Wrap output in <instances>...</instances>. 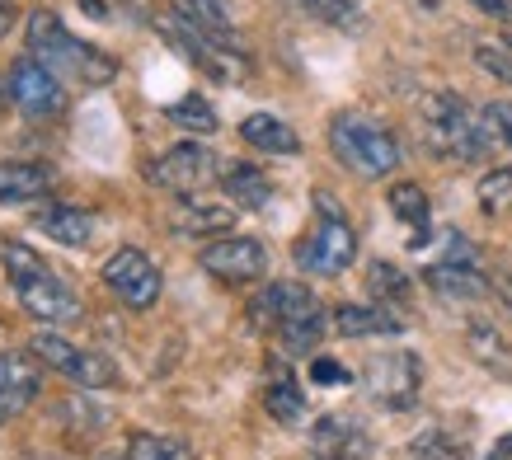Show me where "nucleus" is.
Masks as SVG:
<instances>
[{
  "label": "nucleus",
  "mask_w": 512,
  "mask_h": 460,
  "mask_svg": "<svg viewBox=\"0 0 512 460\" xmlns=\"http://www.w3.org/2000/svg\"><path fill=\"white\" fill-rule=\"evenodd\" d=\"M0 268L10 277V287H15L19 306L29 310L33 320H76L80 315V301L76 292L66 287L62 277L52 273L29 245H19V240H5L0 245Z\"/></svg>",
  "instance_id": "nucleus-3"
},
{
  "label": "nucleus",
  "mask_w": 512,
  "mask_h": 460,
  "mask_svg": "<svg viewBox=\"0 0 512 460\" xmlns=\"http://www.w3.org/2000/svg\"><path fill=\"white\" fill-rule=\"evenodd\" d=\"M334 329L343 338H376V334H400V320L390 315V306H339Z\"/></svg>",
  "instance_id": "nucleus-21"
},
{
  "label": "nucleus",
  "mask_w": 512,
  "mask_h": 460,
  "mask_svg": "<svg viewBox=\"0 0 512 460\" xmlns=\"http://www.w3.org/2000/svg\"><path fill=\"white\" fill-rule=\"evenodd\" d=\"M423 282H428L437 296H447V301H480V296H489V277H484L475 263H447L442 259L423 273Z\"/></svg>",
  "instance_id": "nucleus-16"
},
{
  "label": "nucleus",
  "mask_w": 512,
  "mask_h": 460,
  "mask_svg": "<svg viewBox=\"0 0 512 460\" xmlns=\"http://www.w3.org/2000/svg\"><path fill=\"white\" fill-rule=\"evenodd\" d=\"M104 282L127 310H151L160 301V268L141 249H118L104 259Z\"/></svg>",
  "instance_id": "nucleus-10"
},
{
  "label": "nucleus",
  "mask_w": 512,
  "mask_h": 460,
  "mask_svg": "<svg viewBox=\"0 0 512 460\" xmlns=\"http://www.w3.org/2000/svg\"><path fill=\"white\" fill-rule=\"evenodd\" d=\"M503 47H512V33H508V38H503Z\"/></svg>",
  "instance_id": "nucleus-39"
},
{
  "label": "nucleus",
  "mask_w": 512,
  "mask_h": 460,
  "mask_svg": "<svg viewBox=\"0 0 512 460\" xmlns=\"http://www.w3.org/2000/svg\"><path fill=\"white\" fill-rule=\"evenodd\" d=\"M367 292L376 296V306H409L414 287H409V277L395 263H372L367 268Z\"/></svg>",
  "instance_id": "nucleus-24"
},
{
  "label": "nucleus",
  "mask_w": 512,
  "mask_h": 460,
  "mask_svg": "<svg viewBox=\"0 0 512 460\" xmlns=\"http://www.w3.org/2000/svg\"><path fill=\"white\" fill-rule=\"evenodd\" d=\"M315 19H325L334 29H362V10H357V0H301Z\"/></svg>",
  "instance_id": "nucleus-28"
},
{
  "label": "nucleus",
  "mask_w": 512,
  "mask_h": 460,
  "mask_svg": "<svg viewBox=\"0 0 512 460\" xmlns=\"http://www.w3.org/2000/svg\"><path fill=\"white\" fill-rule=\"evenodd\" d=\"M484 118H489V127H494V141L512 146V104H508V99L489 104V108H484Z\"/></svg>",
  "instance_id": "nucleus-33"
},
{
  "label": "nucleus",
  "mask_w": 512,
  "mask_h": 460,
  "mask_svg": "<svg viewBox=\"0 0 512 460\" xmlns=\"http://www.w3.org/2000/svg\"><path fill=\"white\" fill-rule=\"evenodd\" d=\"M33 357H38L47 371H62L66 381L80 385V390H104V385L118 381V371H113L109 357L90 353V348H76V343H66L62 334H33Z\"/></svg>",
  "instance_id": "nucleus-7"
},
{
  "label": "nucleus",
  "mask_w": 512,
  "mask_h": 460,
  "mask_svg": "<svg viewBox=\"0 0 512 460\" xmlns=\"http://www.w3.org/2000/svg\"><path fill=\"white\" fill-rule=\"evenodd\" d=\"M311 376H315V385H348V381H353V371L339 367L334 357H315V362H311Z\"/></svg>",
  "instance_id": "nucleus-34"
},
{
  "label": "nucleus",
  "mask_w": 512,
  "mask_h": 460,
  "mask_svg": "<svg viewBox=\"0 0 512 460\" xmlns=\"http://www.w3.org/2000/svg\"><path fill=\"white\" fill-rule=\"evenodd\" d=\"M198 263L212 277L240 287V282H259V277L268 273V249L259 245V240H245V235H226V240H217V245L202 249Z\"/></svg>",
  "instance_id": "nucleus-13"
},
{
  "label": "nucleus",
  "mask_w": 512,
  "mask_h": 460,
  "mask_svg": "<svg viewBox=\"0 0 512 460\" xmlns=\"http://www.w3.org/2000/svg\"><path fill=\"white\" fill-rule=\"evenodd\" d=\"M329 146L343 165L362 174V179H381L400 165V146L381 123H372L367 113H339L329 123Z\"/></svg>",
  "instance_id": "nucleus-5"
},
{
  "label": "nucleus",
  "mask_w": 512,
  "mask_h": 460,
  "mask_svg": "<svg viewBox=\"0 0 512 460\" xmlns=\"http://www.w3.org/2000/svg\"><path fill=\"white\" fill-rule=\"evenodd\" d=\"M311 456L315 460H367L372 456V437L362 423L348 414H325L311 428Z\"/></svg>",
  "instance_id": "nucleus-14"
},
{
  "label": "nucleus",
  "mask_w": 512,
  "mask_h": 460,
  "mask_svg": "<svg viewBox=\"0 0 512 460\" xmlns=\"http://www.w3.org/2000/svg\"><path fill=\"white\" fill-rule=\"evenodd\" d=\"M484 15H494V19H512V0H475Z\"/></svg>",
  "instance_id": "nucleus-35"
},
{
  "label": "nucleus",
  "mask_w": 512,
  "mask_h": 460,
  "mask_svg": "<svg viewBox=\"0 0 512 460\" xmlns=\"http://www.w3.org/2000/svg\"><path fill=\"white\" fill-rule=\"evenodd\" d=\"M423 141H428V151L442 155V160L470 165V160L489 155L494 127L484 118V108H470L461 94H433V99L423 104Z\"/></svg>",
  "instance_id": "nucleus-2"
},
{
  "label": "nucleus",
  "mask_w": 512,
  "mask_h": 460,
  "mask_svg": "<svg viewBox=\"0 0 512 460\" xmlns=\"http://www.w3.org/2000/svg\"><path fill=\"white\" fill-rule=\"evenodd\" d=\"M470 348H475V353H480L484 362H489V367L498 371V376H512V353L494 338V329L475 324V329H470Z\"/></svg>",
  "instance_id": "nucleus-30"
},
{
  "label": "nucleus",
  "mask_w": 512,
  "mask_h": 460,
  "mask_svg": "<svg viewBox=\"0 0 512 460\" xmlns=\"http://www.w3.org/2000/svg\"><path fill=\"white\" fill-rule=\"evenodd\" d=\"M320 207H325V216H320L311 235L296 245V263L315 277H339L343 268L357 259V235H353V226L343 221V212H334L329 198H320Z\"/></svg>",
  "instance_id": "nucleus-6"
},
{
  "label": "nucleus",
  "mask_w": 512,
  "mask_h": 460,
  "mask_svg": "<svg viewBox=\"0 0 512 460\" xmlns=\"http://www.w3.org/2000/svg\"><path fill=\"white\" fill-rule=\"evenodd\" d=\"M386 198H390V212L400 216L404 226L428 230V193L419 184H390Z\"/></svg>",
  "instance_id": "nucleus-26"
},
{
  "label": "nucleus",
  "mask_w": 512,
  "mask_h": 460,
  "mask_svg": "<svg viewBox=\"0 0 512 460\" xmlns=\"http://www.w3.org/2000/svg\"><path fill=\"white\" fill-rule=\"evenodd\" d=\"M24 43H29V57H38L47 71L76 80L85 90H99V85H109L118 76V62L109 52H99L94 43H80L76 33H66V24L52 10H33L29 24H24Z\"/></svg>",
  "instance_id": "nucleus-1"
},
{
  "label": "nucleus",
  "mask_w": 512,
  "mask_h": 460,
  "mask_svg": "<svg viewBox=\"0 0 512 460\" xmlns=\"http://www.w3.org/2000/svg\"><path fill=\"white\" fill-rule=\"evenodd\" d=\"M52 188V174L33 160H0V202L15 207V202H33Z\"/></svg>",
  "instance_id": "nucleus-18"
},
{
  "label": "nucleus",
  "mask_w": 512,
  "mask_h": 460,
  "mask_svg": "<svg viewBox=\"0 0 512 460\" xmlns=\"http://www.w3.org/2000/svg\"><path fill=\"white\" fill-rule=\"evenodd\" d=\"M10 29H15V5H10V0H0V38H5Z\"/></svg>",
  "instance_id": "nucleus-36"
},
{
  "label": "nucleus",
  "mask_w": 512,
  "mask_h": 460,
  "mask_svg": "<svg viewBox=\"0 0 512 460\" xmlns=\"http://www.w3.org/2000/svg\"><path fill=\"white\" fill-rule=\"evenodd\" d=\"M212 174H217V155L198 146V141H184V146H174L156 160V165L146 169V179L165 193H198V188L212 184Z\"/></svg>",
  "instance_id": "nucleus-11"
},
{
  "label": "nucleus",
  "mask_w": 512,
  "mask_h": 460,
  "mask_svg": "<svg viewBox=\"0 0 512 460\" xmlns=\"http://www.w3.org/2000/svg\"><path fill=\"white\" fill-rule=\"evenodd\" d=\"M43 390V371L33 367L24 353H0V423L24 414Z\"/></svg>",
  "instance_id": "nucleus-15"
},
{
  "label": "nucleus",
  "mask_w": 512,
  "mask_h": 460,
  "mask_svg": "<svg viewBox=\"0 0 512 460\" xmlns=\"http://www.w3.org/2000/svg\"><path fill=\"white\" fill-rule=\"evenodd\" d=\"M5 80H10L15 108L24 118H33V123H47V118H62L66 113L62 80H57V71H47L38 57H19V62L5 71Z\"/></svg>",
  "instance_id": "nucleus-8"
},
{
  "label": "nucleus",
  "mask_w": 512,
  "mask_h": 460,
  "mask_svg": "<svg viewBox=\"0 0 512 460\" xmlns=\"http://www.w3.org/2000/svg\"><path fill=\"white\" fill-rule=\"evenodd\" d=\"M325 310L315 301L301 282H273L264 292L254 296V306H249V320L254 324H268V329H292V324H306V320H320Z\"/></svg>",
  "instance_id": "nucleus-12"
},
{
  "label": "nucleus",
  "mask_w": 512,
  "mask_h": 460,
  "mask_svg": "<svg viewBox=\"0 0 512 460\" xmlns=\"http://www.w3.org/2000/svg\"><path fill=\"white\" fill-rule=\"evenodd\" d=\"M123 460H188V451L170 437H151V432H137L127 442V456Z\"/></svg>",
  "instance_id": "nucleus-29"
},
{
  "label": "nucleus",
  "mask_w": 512,
  "mask_h": 460,
  "mask_svg": "<svg viewBox=\"0 0 512 460\" xmlns=\"http://www.w3.org/2000/svg\"><path fill=\"white\" fill-rule=\"evenodd\" d=\"M221 188H226V198H231L235 207H245V212H259V207H268V198H273L268 174L264 169H254V165H231Z\"/></svg>",
  "instance_id": "nucleus-22"
},
{
  "label": "nucleus",
  "mask_w": 512,
  "mask_h": 460,
  "mask_svg": "<svg viewBox=\"0 0 512 460\" xmlns=\"http://www.w3.org/2000/svg\"><path fill=\"white\" fill-rule=\"evenodd\" d=\"M156 29L165 33V43L184 52L188 62H198L207 76H217V80H245L249 62L240 57V47H235L231 33L207 29V24H198V19L184 15V10H165V15L156 19Z\"/></svg>",
  "instance_id": "nucleus-4"
},
{
  "label": "nucleus",
  "mask_w": 512,
  "mask_h": 460,
  "mask_svg": "<svg viewBox=\"0 0 512 460\" xmlns=\"http://www.w3.org/2000/svg\"><path fill=\"white\" fill-rule=\"evenodd\" d=\"M508 202H512V169H489L484 184H480V207L498 216Z\"/></svg>",
  "instance_id": "nucleus-31"
},
{
  "label": "nucleus",
  "mask_w": 512,
  "mask_h": 460,
  "mask_svg": "<svg viewBox=\"0 0 512 460\" xmlns=\"http://www.w3.org/2000/svg\"><path fill=\"white\" fill-rule=\"evenodd\" d=\"M165 118L179 127H188V132H198V137H207V132H217V113H212V104L207 99H198V94H188V99H179V104L165 108Z\"/></svg>",
  "instance_id": "nucleus-27"
},
{
  "label": "nucleus",
  "mask_w": 512,
  "mask_h": 460,
  "mask_svg": "<svg viewBox=\"0 0 512 460\" xmlns=\"http://www.w3.org/2000/svg\"><path fill=\"white\" fill-rule=\"evenodd\" d=\"M475 62H480L494 80L512 85V47H475Z\"/></svg>",
  "instance_id": "nucleus-32"
},
{
  "label": "nucleus",
  "mask_w": 512,
  "mask_h": 460,
  "mask_svg": "<svg viewBox=\"0 0 512 460\" xmlns=\"http://www.w3.org/2000/svg\"><path fill=\"white\" fill-rule=\"evenodd\" d=\"M240 137H245L249 146L268 151V155H296L301 151V137H296L282 118H273V113H254V118H245V123H240Z\"/></svg>",
  "instance_id": "nucleus-19"
},
{
  "label": "nucleus",
  "mask_w": 512,
  "mask_h": 460,
  "mask_svg": "<svg viewBox=\"0 0 512 460\" xmlns=\"http://www.w3.org/2000/svg\"><path fill=\"white\" fill-rule=\"evenodd\" d=\"M5 94H10V80L0 76V113H5Z\"/></svg>",
  "instance_id": "nucleus-37"
},
{
  "label": "nucleus",
  "mask_w": 512,
  "mask_h": 460,
  "mask_svg": "<svg viewBox=\"0 0 512 460\" xmlns=\"http://www.w3.org/2000/svg\"><path fill=\"white\" fill-rule=\"evenodd\" d=\"M235 226V212L231 207H217V202H179V212H174V230L179 235H226Z\"/></svg>",
  "instance_id": "nucleus-20"
},
{
  "label": "nucleus",
  "mask_w": 512,
  "mask_h": 460,
  "mask_svg": "<svg viewBox=\"0 0 512 460\" xmlns=\"http://www.w3.org/2000/svg\"><path fill=\"white\" fill-rule=\"evenodd\" d=\"M409 460H470V446H461L442 428H428L409 442Z\"/></svg>",
  "instance_id": "nucleus-25"
},
{
  "label": "nucleus",
  "mask_w": 512,
  "mask_h": 460,
  "mask_svg": "<svg viewBox=\"0 0 512 460\" xmlns=\"http://www.w3.org/2000/svg\"><path fill=\"white\" fill-rule=\"evenodd\" d=\"M419 385H423V362L414 353H381L367 362V395L390 409V414H404V409H414V399H419Z\"/></svg>",
  "instance_id": "nucleus-9"
},
{
  "label": "nucleus",
  "mask_w": 512,
  "mask_h": 460,
  "mask_svg": "<svg viewBox=\"0 0 512 460\" xmlns=\"http://www.w3.org/2000/svg\"><path fill=\"white\" fill-rule=\"evenodd\" d=\"M264 409H268L273 418H278V423H287V428L306 418V395H301V385H296L292 376H287V371H278V376L268 381V390H264Z\"/></svg>",
  "instance_id": "nucleus-23"
},
{
  "label": "nucleus",
  "mask_w": 512,
  "mask_h": 460,
  "mask_svg": "<svg viewBox=\"0 0 512 460\" xmlns=\"http://www.w3.org/2000/svg\"><path fill=\"white\" fill-rule=\"evenodd\" d=\"M414 5H423V10H433V5H437V0H414Z\"/></svg>",
  "instance_id": "nucleus-38"
},
{
  "label": "nucleus",
  "mask_w": 512,
  "mask_h": 460,
  "mask_svg": "<svg viewBox=\"0 0 512 460\" xmlns=\"http://www.w3.org/2000/svg\"><path fill=\"white\" fill-rule=\"evenodd\" d=\"M33 226L43 230L47 240H57L66 249H80L90 245V216L80 212V207H66V202H43L38 212H33Z\"/></svg>",
  "instance_id": "nucleus-17"
}]
</instances>
